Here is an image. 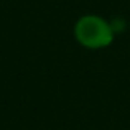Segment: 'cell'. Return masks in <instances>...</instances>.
<instances>
[{
  "mask_svg": "<svg viewBox=\"0 0 130 130\" xmlns=\"http://www.w3.org/2000/svg\"><path fill=\"white\" fill-rule=\"evenodd\" d=\"M76 36L83 44L89 48H101L110 43V26L97 17H84L76 26Z\"/></svg>",
  "mask_w": 130,
  "mask_h": 130,
  "instance_id": "cell-1",
  "label": "cell"
}]
</instances>
